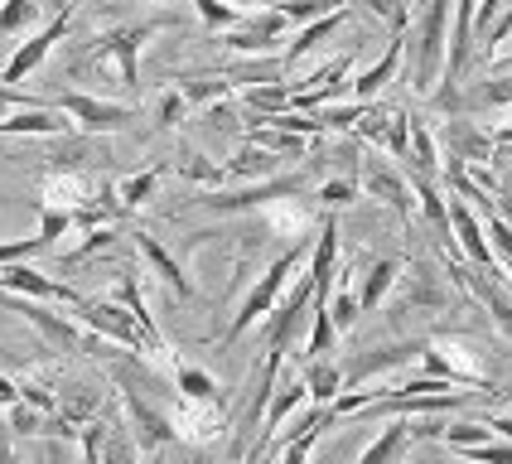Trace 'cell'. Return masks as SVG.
I'll return each mask as SVG.
<instances>
[{
  "label": "cell",
  "mask_w": 512,
  "mask_h": 464,
  "mask_svg": "<svg viewBox=\"0 0 512 464\" xmlns=\"http://www.w3.org/2000/svg\"><path fill=\"white\" fill-rule=\"evenodd\" d=\"M247 141L271 150V155H281V160H305L310 155V136H295V131H281V126H252Z\"/></svg>",
  "instance_id": "cell-27"
},
{
  "label": "cell",
  "mask_w": 512,
  "mask_h": 464,
  "mask_svg": "<svg viewBox=\"0 0 512 464\" xmlns=\"http://www.w3.org/2000/svg\"><path fill=\"white\" fill-rule=\"evenodd\" d=\"M44 165L49 170H78V174H102L107 165H112V150H107V141L102 136H73V131H63V136H44Z\"/></svg>",
  "instance_id": "cell-12"
},
{
  "label": "cell",
  "mask_w": 512,
  "mask_h": 464,
  "mask_svg": "<svg viewBox=\"0 0 512 464\" xmlns=\"http://www.w3.org/2000/svg\"><path fill=\"white\" fill-rule=\"evenodd\" d=\"M484 421H488V431H493V435L512 440V411H493V416H484Z\"/></svg>",
  "instance_id": "cell-47"
},
{
  "label": "cell",
  "mask_w": 512,
  "mask_h": 464,
  "mask_svg": "<svg viewBox=\"0 0 512 464\" xmlns=\"http://www.w3.org/2000/svg\"><path fill=\"white\" fill-rule=\"evenodd\" d=\"M503 397H508V406H512V392H503Z\"/></svg>",
  "instance_id": "cell-51"
},
{
  "label": "cell",
  "mask_w": 512,
  "mask_h": 464,
  "mask_svg": "<svg viewBox=\"0 0 512 464\" xmlns=\"http://www.w3.org/2000/svg\"><path fill=\"white\" fill-rule=\"evenodd\" d=\"M102 406H107V392L97 382H63V387H54V416H63L73 431L87 426Z\"/></svg>",
  "instance_id": "cell-19"
},
{
  "label": "cell",
  "mask_w": 512,
  "mask_h": 464,
  "mask_svg": "<svg viewBox=\"0 0 512 464\" xmlns=\"http://www.w3.org/2000/svg\"><path fill=\"white\" fill-rule=\"evenodd\" d=\"M131 247H136V257L150 266V276L160 281V286L170 290L174 300H199V286H194V276L179 266V257H174L170 247L160 242V237H150L145 228H136L131 232Z\"/></svg>",
  "instance_id": "cell-14"
},
{
  "label": "cell",
  "mask_w": 512,
  "mask_h": 464,
  "mask_svg": "<svg viewBox=\"0 0 512 464\" xmlns=\"http://www.w3.org/2000/svg\"><path fill=\"white\" fill-rule=\"evenodd\" d=\"M170 382H174V392H179V397H194V402H228L223 382L208 373V368H199V363H179V358H174Z\"/></svg>",
  "instance_id": "cell-24"
},
{
  "label": "cell",
  "mask_w": 512,
  "mask_h": 464,
  "mask_svg": "<svg viewBox=\"0 0 512 464\" xmlns=\"http://www.w3.org/2000/svg\"><path fill=\"white\" fill-rule=\"evenodd\" d=\"M73 232V213L68 208H54V203H39V237L54 247L58 237H68Z\"/></svg>",
  "instance_id": "cell-43"
},
{
  "label": "cell",
  "mask_w": 512,
  "mask_h": 464,
  "mask_svg": "<svg viewBox=\"0 0 512 464\" xmlns=\"http://www.w3.org/2000/svg\"><path fill=\"white\" fill-rule=\"evenodd\" d=\"M401 300H397V315H455L459 295L455 281H445L440 266H430L426 257H411V266L401 261Z\"/></svg>",
  "instance_id": "cell-6"
},
{
  "label": "cell",
  "mask_w": 512,
  "mask_h": 464,
  "mask_svg": "<svg viewBox=\"0 0 512 464\" xmlns=\"http://www.w3.org/2000/svg\"><path fill=\"white\" fill-rule=\"evenodd\" d=\"M170 25H174V15H150V20H131V25L107 29V34H97L83 54L73 58V73H87V68L116 73V87L136 97L141 92V49Z\"/></svg>",
  "instance_id": "cell-1"
},
{
  "label": "cell",
  "mask_w": 512,
  "mask_h": 464,
  "mask_svg": "<svg viewBox=\"0 0 512 464\" xmlns=\"http://www.w3.org/2000/svg\"><path fill=\"white\" fill-rule=\"evenodd\" d=\"M459 460H469V464H512V440H484V445H459L455 450Z\"/></svg>",
  "instance_id": "cell-42"
},
{
  "label": "cell",
  "mask_w": 512,
  "mask_h": 464,
  "mask_svg": "<svg viewBox=\"0 0 512 464\" xmlns=\"http://www.w3.org/2000/svg\"><path fill=\"white\" fill-rule=\"evenodd\" d=\"M160 174L165 170H141V174H126V179H116V203L126 208V213H136L145 203L155 199V189H160Z\"/></svg>",
  "instance_id": "cell-30"
},
{
  "label": "cell",
  "mask_w": 512,
  "mask_h": 464,
  "mask_svg": "<svg viewBox=\"0 0 512 464\" xmlns=\"http://www.w3.org/2000/svg\"><path fill=\"white\" fill-rule=\"evenodd\" d=\"M160 411H165V421H170L174 445L199 450V455L208 450V445H218L232 426V406L228 402H194V397H179V392H174Z\"/></svg>",
  "instance_id": "cell-5"
},
{
  "label": "cell",
  "mask_w": 512,
  "mask_h": 464,
  "mask_svg": "<svg viewBox=\"0 0 512 464\" xmlns=\"http://www.w3.org/2000/svg\"><path fill=\"white\" fill-rule=\"evenodd\" d=\"M440 440L450 450H459V445H484V440H493V431H488V421H440Z\"/></svg>",
  "instance_id": "cell-40"
},
{
  "label": "cell",
  "mask_w": 512,
  "mask_h": 464,
  "mask_svg": "<svg viewBox=\"0 0 512 464\" xmlns=\"http://www.w3.org/2000/svg\"><path fill=\"white\" fill-rule=\"evenodd\" d=\"M0 464H25L20 460V450H15V435L0 426Z\"/></svg>",
  "instance_id": "cell-48"
},
{
  "label": "cell",
  "mask_w": 512,
  "mask_h": 464,
  "mask_svg": "<svg viewBox=\"0 0 512 464\" xmlns=\"http://www.w3.org/2000/svg\"><path fill=\"white\" fill-rule=\"evenodd\" d=\"M25 464H78L73 460V440H63V435H34Z\"/></svg>",
  "instance_id": "cell-37"
},
{
  "label": "cell",
  "mask_w": 512,
  "mask_h": 464,
  "mask_svg": "<svg viewBox=\"0 0 512 464\" xmlns=\"http://www.w3.org/2000/svg\"><path fill=\"white\" fill-rule=\"evenodd\" d=\"M0 310L10 315H25V324H34V334L44 339L49 353H83V324H73L68 315H54L44 300H29V295H5L0 290Z\"/></svg>",
  "instance_id": "cell-9"
},
{
  "label": "cell",
  "mask_w": 512,
  "mask_h": 464,
  "mask_svg": "<svg viewBox=\"0 0 512 464\" xmlns=\"http://www.w3.org/2000/svg\"><path fill=\"white\" fill-rule=\"evenodd\" d=\"M358 184L368 189L372 199L387 203L401 223H411V218H416V194H411V179H406V170H401V165L382 160V155H377V145H372V155H363V160H358Z\"/></svg>",
  "instance_id": "cell-10"
},
{
  "label": "cell",
  "mask_w": 512,
  "mask_h": 464,
  "mask_svg": "<svg viewBox=\"0 0 512 464\" xmlns=\"http://www.w3.org/2000/svg\"><path fill=\"white\" fill-rule=\"evenodd\" d=\"M0 411H5V431H10V435H20V440L44 435L49 411H39V406H29V402H10V406H0Z\"/></svg>",
  "instance_id": "cell-35"
},
{
  "label": "cell",
  "mask_w": 512,
  "mask_h": 464,
  "mask_svg": "<svg viewBox=\"0 0 512 464\" xmlns=\"http://www.w3.org/2000/svg\"><path fill=\"white\" fill-rule=\"evenodd\" d=\"M145 464H165V450H155V455H150V460Z\"/></svg>",
  "instance_id": "cell-50"
},
{
  "label": "cell",
  "mask_w": 512,
  "mask_h": 464,
  "mask_svg": "<svg viewBox=\"0 0 512 464\" xmlns=\"http://www.w3.org/2000/svg\"><path fill=\"white\" fill-rule=\"evenodd\" d=\"M68 25H73V5H63V10H58V15L49 20V25L39 29V34H29L25 44H20L15 54H10L5 63H0V83H5V87L25 83L29 73H34V68L44 63V58L54 54V44L63 39V34H68Z\"/></svg>",
  "instance_id": "cell-13"
},
{
  "label": "cell",
  "mask_w": 512,
  "mask_h": 464,
  "mask_svg": "<svg viewBox=\"0 0 512 464\" xmlns=\"http://www.w3.org/2000/svg\"><path fill=\"white\" fill-rule=\"evenodd\" d=\"M242 107H247V116L290 112V87H285V83H252V87H242Z\"/></svg>",
  "instance_id": "cell-29"
},
{
  "label": "cell",
  "mask_w": 512,
  "mask_h": 464,
  "mask_svg": "<svg viewBox=\"0 0 512 464\" xmlns=\"http://www.w3.org/2000/svg\"><path fill=\"white\" fill-rule=\"evenodd\" d=\"M397 276H401V257H377L368 271L358 276V305H363V315L387 305V295L397 290Z\"/></svg>",
  "instance_id": "cell-21"
},
{
  "label": "cell",
  "mask_w": 512,
  "mask_h": 464,
  "mask_svg": "<svg viewBox=\"0 0 512 464\" xmlns=\"http://www.w3.org/2000/svg\"><path fill=\"white\" fill-rule=\"evenodd\" d=\"M445 203H450V228H455V242H459V252L469 257V266H479L488 276H503V271H498V257H493V247H488V237H484L479 213L464 199H445Z\"/></svg>",
  "instance_id": "cell-16"
},
{
  "label": "cell",
  "mask_w": 512,
  "mask_h": 464,
  "mask_svg": "<svg viewBox=\"0 0 512 464\" xmlns=\"http://www.w3.org/2000/svg\"><path fill=\"white\" fill-rule=\"evenodd\" d=\"M300 377H305V392H310L314 406H329L343 392V373H339L334 358H310V363H300Z\"/></svg>",
  "instance_id": "cell-25"
},
{
  "label": "cell",
  "mask_w": 512,
  "mask_h": 464,
  "mask_svg": "<svg viewBox=\"0 0 512 464\" xmlns=\"http://www.w3.org/2000/svg\"><path fill=\"white\" fill-rule=\"evenodd\" d=\"M348 0H276V10H281L290 25H305V20H319V15H329V10H339Z\"/></svg>",
  "instance_id": "cell-41"
},
{
  "label": "cell",
  "mask_w": 512,
  "mask_h": 464,
  "mask_svg": "<svg viewBox=\"0 0 512 464\" xmlns=\"http://www.w3.org/2000/svg\"><path fill=\"white\" fill-rule=\"evenodd\" d=\"M228 174H242V179H271V174H281V155H271V150H261V145H242L237 150V160L223 165Z\"/></svg>",
  "instance_id": "cell-31"
},
{
  "label": "cell",
  "mask_w": 512,
  "mask_h": 464,
  "mask_svg": "<svg viewBox=\"0 0 512 464\" xmlns=\"http://www.w3.org/2000/svg\"><path fill=\"white\" fill-rule=\"evenodd\" d=\"M363 107H368V102L339 97V102H324V107H314V116H319V126H324V131H353V121L363 116Z\"/></svg>",
  "instance_id": "cell-38"
},
{
  "label": "cell",
  "mask_w": 512,
  "mask_h": 464,
  "mask_svg": "<svg viewBox=\"0 0 512 464\" xmlns=\"http://www.w3.org/2000/svg\"><path fill=\"white\" fill-rule=\"evenodd\" d=\"M116 237H121V232H116V223H102V228H87V232H83V242H78V247H68V252H58V261H63V266H78V261L97 257L102 247H112Z\"/></svg>",
  "instance_id": "cell-36"
},
{
  "label": "cell",
  "mask_w": 512,
  "mask_h": 464,
  "mask_svg": "<svg viewBox=\"0 0 512 464\" xmlns=\"http://www.w3.org/2000/svg\"><path fill=\"white\" fill-rule=\"evenodd\" d=\"M73 315H78V324L83 329H92V334H102V339H112V344L121 348H136L141 353V329H136V319H131V310L126 305H116L112 295H83L78 305H73Z\"/></svg>",
  "instance_id": "cell-11"
},
{
  "label": "cell",
  "mask_w": 512,
  "mask_h": 464,
  "mask_svg": "<svg viewBox=\"0 0 512 464\" xmlns=\"http://www.w3.org/2000/svg\"><path fill=\"white\" fill-rule=\"evenodd\" d=\"M189 5H194V15L203 20V29H218V34H223V29L242 25V10L228 5V0H189Z\"/></svg>",
  "instance_id": "cell-39"
},
{
  "label": "cell",
  "mask_w": 512,
  "mask_h": 464,
  "mask_svg": "<svg viewBox=\"0 0 512 464\" xmlns=\"http://www.w3.org/2000/svg\"><path fill=\"white\" fill-rule=\"evenodd\" d=\"M179 92H184V102L189 107H213V102H223V97H232L237 92V83H228L223 73H213V78H179Z\"/></svg>",
  "instance_id": "cell-33"
},
{
  "label": "cell",
  "mask_w": 512,
  "mask_h": 464,
  "mask_svg": "<svg viewBox=\"0 0 512 464\" xmlns=\"http://www.w3.org/2000/svg\"><path fill=\"white\" fill-rule=\"evenodd\" d=\"M184 116H189V102H184V92H179V87L160 92V102H155V126H160V131H170V126H179Z\"/></svg>",
  "instance_id": "cell-44"
},
{
  "label": "cell",
  "mask_w": 512,
  "mask_h": 464,
  "mask_svg": "<svg viewBox=\"0 0 512 464\" xmlns=\"http://www.w3.org/2000/svg\"><path fill=\"white\" fill-rule=\"evenodd\" d=\"M358 194H363V184H358V174H329L319 189H314L310 199L324 208V213H339V208H348V203H358Z\"/></svg>",
  "instance_id": "cell-32"
},
{
  "label": "cell",
  "mask_w": 512,
  "mask_h": 464,
  "mask_svg": "<svg viewBox=\"0 0 512 464\" xmlns=\"http://www.w3.org/2000/svg\"><path fill=\"white\" fill-rule=\"evenodd\" d=\"M435 141L450 150V160H464V165H484V160H493V136H488L484 126H474L469 116H450V121L440 126Z\"/></svg>",
  "instance_id": "cell-18"
},
{
  "label": "cell",
  "mask_w": 512,
  "mask_h": 464,
  "mask_svg": "<svg viewBox=\"0 0 512 464\" xmlns=\"http://www.w3.org/2000/svg\"><path fill=\"white\" fill-rule=\"evenodd\" d=\"M49 97H29V92H20V87H5L0 83V116L15 112V107H44Z\"/></svg>",
  "instance_id": "cell-46"
},
{
  "label": "cell",
  "mask_w": 512,
  "mask_h": 464,
  "mask_svg": "<svg viewBox=\"0 0 512 464\" xmlns=\"http://www.w3.org/2000/svg\"><path fill=\"white\" fill-rule=\"evenodd\" d=\"M401 58H406V29H397V34L387 39V49H382V58H377L372 68L348 78V97H353V102H372V97L401 73Z\"/></svg>",
  "instance_id": "cell-17"
},
{
  "label": "cell",
  "mask_w": 512,
  "mask_h": 464,
  "mask_svg": "<svg viewBox=\"0 0 512 464\" xmlns=\"http://www.w3.org/2000/svg\"><path fill=\"white\" fill-rule=\"evenodd\" d=\"M450 5L455 0H421V20L411 34V92L426 102L435 83H440V68H445V29H450Z\"/></svg>",
  "instance_id": "cell-4"
},
{
  "label": "cell",
  "mask_w": 512,
  "mask_h": 464,
  "mask_svg": "<svg viewBox=\"0 0 512 464\" xmlns=\"http://www.w3.org/2000/svg\"><path fill=\"white\" fill-rule=\"evenodd\" d=\"M358 5H368L377 20H387V25H392V34H397V29H406V15H411V10H406L411 0H358Z\"/></svg>",
  "instance_id": "cell-45"
},
{
  "label": "cell",
  "mask_w": 512,
  "mask_h": 464,
  "mask_svg": "<svg viewBox=\"0 0 512 464\" xmlns=\"http://www.w3.org/2000/svg\"><path fill=\"white\" fill-rule=\"evenodd\" d=\"M174 174H179V179H189V184H199V189H218V184L228 179V170H223L218 160L199 155V150H179V160H174Z\"/></svg>",
  "instance_id": "cell-28"
},
{
  "label": "cell",
  "mask_w": 512,
  "mask_h": 464,
  "mask_svg": "<svg viewBox=\"0 0 512 464\" xmlns=\"http://www.w3.org/2000/svg\"><path fill=\"white\" fill-rule=\"evenodd\" d=\"M49 102L63 116H73L78 131H87V136H116V131H131L141 121V112L131 102H107V97H92V92H58Z\"/></svg>",
  "instance_id": "cell-8"
},
{
  "label": "cell",
  "mask_w": 512,
  "mask_h": 464,
  "mask_svg": "<svg viewBox=\"0 0 512 464\" xmlns=\"http://www.w3.org/2000/svg\"><path fill=\"white\" fill-rule=\"evenodd\" d=\"M493 107H512V73H503V78H484V83H469V87H459L455 116H469V112H493Z\"/></svg>",
  "instance_id": "cell-23"
},
{
  "label": "cell",
  "mask_w": 512,
  "mask_h": 464,
  "mask_svg": "<svg viewBox=\"0 0 512 464\" xmlns=\"http://www.w3.org/2000/svg\"><path fill=\"white\" fill-rule=\"evenodd\" d=\"M285 29H290V20H285L276 5H266V10H256V15H242L237 29H223V44H228L232 54H276Z\"/></svg>",
  "instance_id": "cell-15"
},
{
  "label": "cell",
  "mask_w": 512,
  "mask_h": 464,
  "mask_svg": "<svg viewBox=\"0 0 512 464\" xmlns=\"http://www.w3.org/2000/svg\"><path fill=\"white\" fill-rule=\"evenodd\" d=\"M63 131H68V121H63V112H58L54 102L20 107L10 121H0V136H63Z\"/></svg>",
  "instance_id": "cell-22"
},
{
  "label": "cell",
  "mask_w": 512,
  "mask_h": 464,
  "mask_svg": "<svg viewBox=\"0 0 512 464\" xmlns=\"http://www.w3.org/2000/svg\"><path fill=\"white\" fill-rule=\"evenodd\" d=\"M310 257V237H295V247H285L281 257L271 261L261 276H256L252 286H247V295H242V305H237V315H232V324L218 334V348H232L247 329H256L261 319L271 315V305L281 300V290L290 286V276L300 271V261Z\"/></svg>",
  "instance_id": "cell-3"
},
{
  "label": "cell",
  "mask_w": 512,
  "mask_h": 464,
  "mask_svg": "<svg viewBox=\"0 0 512 464\" xmlns=\"http://www.w3.org/2000/svg\"><path fill=\"white\" fill-rule=\"evenodd\" d=\"M228 5H237V10H242V5H256V10H266V5H276V0H228Z\"/></svg>",
  "instance_id": "cell-49"
},
{
  "label": "cell",
  "mask_w": 512,
  "mask_h": 464,
  "mask_svg": "<svg viewBox=\"0 0 512 464\" xmlns=\"http://www.w3.org/2000/svg\"><path fill=\"white\" fill-rule=\"evenodd\" d=\"M310 189V170H295V174H271V179H256V184H247V189H232V194H218V189H203L199 208H208V213H256V208H266V203L276 199H295V194H305Z\"/></svg>",
  "instance_id": "cell-7"
},
{
  "label": "cell",
  "mask_w": 512,
  "mask_h": 464,
  "mask_svg": "<svg viewBox=\"0 0 512 464\" xmlns=\"http://www.w3.org/2000/svg\"><path fill=\"white\" fill-rule=\"evenodd\" d=\"M421 368L426 377H440L450 387H464V392H484L493 397L498 382H493V368L484 363V353L474 344L469 329H450V334H426V348H421Z\"/></svg>",
  "instance_id": "cell-2"
},
{
  "label": "cell",
  "mask_w": 512,
  "mask_h": 464,
  "mask_svg": "<svg viewBox=\"0 0 512 464\" xmlns=\"http://www.w3.org/2000/svg\"><path fill=\"white\" fill-rule=\"evenodd\" d=\"M39 15H44V0H0V39L25 34L29 25H39Z\"/></svg>",
  "instance_id": "cell-34"
},
{
  "label": "cell",
  "mask_w": 512,
  "mask_h": 464,
  "mask_svg": "<svg viewBox=\"0 0 512 464\" xmlns=\"http://www.w3.org/2000/svg\"><path fill=\"white\" fill-rule=\"evenodd\" d=\"M334 348H339V329H334V319H329V305H324V300H310V339L300 348V363L329 358Z\"/></svg>",
  "instance_id": "cell-26"
},
{
  "label": "cell",
  "mask_w": 512,
  "mask_h": 464,
  "mask_svg": "<svg viewBox=\"0 0 512 464\" xmlns=\"http://www.w3.org/2000/svg\"><path fill=\"white\" fill-rule=\"evenodd\" d=\"M348 15H353V10H348V5H339V10H329V15H319V20H305V25H300V34H295V39H290V44L281 49L285 68H295V63H300L305 54H314L324 39H334V34L348 25Z\"/></svg>",
  "instance_id": "cell-20"
}]
</instances>
